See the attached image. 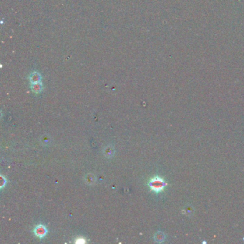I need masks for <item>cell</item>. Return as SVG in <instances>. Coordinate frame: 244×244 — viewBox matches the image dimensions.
<instances>
[{
	"instance_id": "cell-1",
	"label": "cell",
	"mask_w": 244,
	"mask_h": 244,
	"mask_svg": "<svg viewBox=\"0 0 244 244\" xmlns=\"http://www.w3.org/2000/svg\"><path fill=\"white\" fill-rule=\"evenodd\" d=\"M166 185H167V183L163 178L159 177V176H155L149 182V186L151 190L157 193L163 191L165 189Z\"/></svg>"
},
{
	"instance_id": "cell-2",
	"label": "cell",
	"mask_w": 244,
	"mask_h": 244,
	"mask_svg": "<svg viewBox=\"0 0 244 244\" xmlns=\"http://www.w3.org/2000/svg\"><path fill=\"white\" fill-rule=\"evenodd\" d=\"M34 233L36 236H37L38 238H40L41 239V238H44L45 235H47L48 229H47V228L45 227L44 225L39 224L34 228Z\"/></svg>"
},
{
	"instance_id": "cell-3",
	"label": "cell",
	"mask_w": 244,
	"mask_h": 244,
	"mask_svg": "<svg viewBox=\"0 0 244 244\" xmlns=\"http://www.w3.org/2000/svg\"><path fill=\"white\" fill-rule=\"evenodd\" d=\"M29 80L31 83H40L42 80V76L38 72H33L29 76Z\"/></svg>"
},
{
	"instance_id": "cell-4",
	"label": "cell",
	"mask_w": 244,
	"mask_h": 244,
	"mask_svg": "<svg viewBox=\"0 0 244 244\" xmlns=\"http://www.w3.org/2000/svg\"><path fill=\"white\" fill-rule=\"evenodd\" d=\"M43 86L42 82L36 83H31V90L34 93H40L42 91Z\"/></svg>"
},
{
	"instance_id": "cell-5",
	"label": "cell",
	"mask_w": 244,
	"mask_h": 244,
	"mask_svg": "<svg viewBox=\"0 0 244 244\" xmlns=\"http://www.w3.org/2000/svg\"><path fill=\"white\" fill-rule=\"evenodd\" d=\"M154 239L157 243H162V242L165 241V234L163 232H161V231L157 232L154 235Z\"/></svg>"
},
{
	"instance_id": "cell-6",
	"label": "cell",
	"mask_w": 244,
	"mask_h": 244,
	"mask_svg": "<svg viewBox=\"0 0 244 244\" xmlns=\"http://www.w3.org/2000/svg\"><path fill=\"white\" fill-rule=\"evenodd\" d=\"M1 180H2V186H2V188H3L4 186H5L6 182H7V180H6L2 175L1 176Z\"/></svg>"
}]
</instances>
